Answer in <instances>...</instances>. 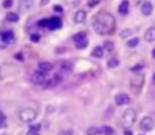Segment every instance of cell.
<instances>
[{"label": "cell", "mask_w": 155, "mask_h": 135, "mask_svg": "<svg viewBox=\"0 0 155 135\" xmlns=\"http://www.w3.org/2000/svg\"><path fill=\"white\" fill-rule=\"evenodd\" d=\"M92 27L99 35H111L115 31V17L107 11H101L93 18Z\"/></svg>", "instance_id": "6da1fadb"}, {"label": "cell", "mask_w": 155, "mask_h": 135, "mask_svg": "<svg viewBox=\"0 0 155 135\" xmlns=\"http://www.w3.org/2000/svg\"><path fill=\"white\" fill-rule=\"evenodd\" d=\"M36 116H38L36 111H35L34 108H31V107H25V108L21 110V111H19V115H18L19 119H21L22 122H24V123H30V122H33V121L36 118Z\"/></svg>", "instance_id": "7a4b0ae2"}, {"label": "cell", "mask_w": 155, "mask_h": 135, "mask_svg": "<svg viewBox=\"0 0 155 135\" xmlns=\"http://www.w3.org/2000/svg\"><path fill=\"white\" fill-rule=\"evenodd\" d=\"M143 84H144V75H142V74H136L130 80V87L133 93H139Z\"/></svg>", "instance_id": "3957f363"}, {"label": "cell", "mask_w": 155, "mask_h": 135, "mask_svg": "<svg viewBox=\"0 0 155 135\" xmlns=\"http://www.w3.org/2000/svg\"><path fill=\"white\" fill-rule=\"evenodd\" d=\"M136 118H137V115H136V111L133 108H126L122 113V123L126 127H130L132 125L134 122H136Z\"/></svg>", "instance_id": "277c9868"}, {"label": "cell", "mask_w": 155, "mask_h": 135, "mask_svg": "<svg viewBox=\"0 0 155 135\" xmlns=\"http://www.w3.org/2000/svg\"><path fill=\"white\" fill-rule=\"evenodd\" d=\"M154 127H155V121L151 117H144L139 123V128L143 131H150L154 129Z\"/></svg>", "instance_id": "5b68a950"}, {"label": "cell", "mask_w": 155, "mask_h": 135, "mask_svg": "<svg viewBox=\"0 0 155 135\" xmlns=\"http://www.w3.org/2000/svg\"><path fill=\"white\" fill-rule=\"evenodd\" d=\"M61 82H62V75H61V74H56V75H53L48 81L45 82L44 87H45V88H54V87L58 86Z\"/></svg>", "instance_id": "8992f818"}, {"label": "cell", "mask_w": 155, "mask_h": 135, "mask_svg": "<svg viewBox=\"0 0 155 135\" xmlns=\"http://www.w3.org/2000/svg\"><path fill=\"white\" fill-rule=\"evenodd\" d=\"M31 82L33 83H35V84H42V83H45V81H46V75H45V72H42V71H35L33 75H31Z\"/></svg>", "instance_id": "52a82bcc"}, {"label": "cell", "mask_w": 155, "mask_h": 135, "mask_svg": "<svg viewBox=\"0 0 155 135\" xmlns=\"http://www.w3.org/2000/svg\"><path fill=\"white\" fill-rule=\"evenodd\" d=\"M33 6H34L33 0H19L18 1V10L22 12H27V11L31 10Z\"/></svg>", "instance_id": "ba28073f"}, {"label": "cell", "mask_w": 155, "mask_h": 135, "mask_svg": "<svg viewBox=\"0 0 155 135\" xmlns=\"http://www.w3.org/2000/svg\"><path fill=\"white\" fill-rule=\"evenodd\" d=\"M61 27H62V20L58 17H51V18H48L47 28L50 30H56V29H59Z\"/></svg>", "instance_id": "9c48e42d"}, {"label": "cell", "mask_w": 155, "mask_h": 135, "mask_svg": "<svg viewBox=\"0 0 155 135\" xmlns=\"http://www.w3.org/2000/svg\"><path fill=\"white\" fill-rule=\"evenodd\" d=\"M130 102V96L125 93H120L115 96V104L117 106H122V105H126Z\"/></svg>", "instance_id": "30bf717a"}, {"label": "cell", "mask_w": 155, "mask_h": 135, "mask_svg": "<svg viewBox=\"0 0 155 135\" xmlns=\"http://www.w3.org/2000/svg\"><path fill=\"white\" fill-rule=\"evenodd\" d=\"M0 37L4 42H11L15 40V34L12 30H5V31H0Z\"/></svg>", "instance_id": "8fae6325"}, {"label": "cell", "mask_w": 155, "mask_h": 135, "mask_svg": "<svg viewBox=\"0 0 155 135\" xmlns=\"http://www.w3.org/2000/svg\"><path fill=\"white\" fill-rule=\"evenodd\" d=\"M140 10H142V13L144 16H149V14H151L154 7H153V5H151L150 1H144L143 5H142V7H140Z\"/></svg>", "instance_id": "7c38bea8"}, {"label": "cell", "mask_w": 155, "mask_h": 135, "mask_svg": "<svg viewBox=\"0 0 155 135\" xmlns=\"http://www.w3.org/2000/svg\"><path fill=\"white\" fill-rule=\"evenodd\" d=\"M85 19H86V11L79 10L75 12V14H74V22L75 23H84Z\"/></svg>", "instance_id": "4fadbf2b"}, {"label": "cell", "mask_w": 155, "mask_h": 135, "mask_svg": "<svg viewBox=\"0 0 155 135\" xmlns=\"http://www.w3.org/2000/svg\"><path fill=\"white\" fill-rule=\"evenodd\" d=\"M144 39L148 42H154L155 41V27L149 28L145 33H144Z\"/></svg>", "instance_id": "5bb4252c"}, {"label": "cell", "mask_w": 155, "mask_h": 135, "mask_svg": "<svg viewBox=\"0 0 155 135\" xmlns=\"http://www.w3.org/2000/svg\"><path fill=\"white\" fill-rule=\"evenodd\" d=\"M38 68L42 72H48V71H51L53 69V65L51 63H48V61H40L39 65H38Z\"/></svg>", "instance_id": "9a60e30c"}, {"label": "cell", "mask_w": 155, "mask_h": 135, "mask_svg": "<svg viewBox=\"0 0 155 135\" xmlns=\"http://www.w3.org/2000/svg\"><path fill=\"white\" fill-rule=\"evenodd\" d=\"M128 6H130L128 0H122L119 5V13L120 14H126L128 12Z\"/></svg>", "instance_id": "2e32d148"}, {"label": "cell", "mask_w": 155, "mask_h": 135, "mask_svg": "<svg viewBox=\"0 0 155 135\" xmlns=\"http://www.w3.org/2000/svg\"><path fill=\"white\" fill-rule=\"evenodd\" d=\"M59 71H61L62 75H69V74L73 71V66H71V64H69V63H63V64L61 65Z\"/></svg>", "instance_id": "e0dca14e"}, {"label": "cell", "mask_w": 155, "mask_h": 135, "mask_svg": "<svg viewBox=\"0 0 155 135\" xmlns=\"http://www.w3.org/2000/svg\"><path fill=\"white\" fill-rule=\"evenodd\" d=\"M103 53H104V51H103V48L99 47V46H96V47L92 49V52H91L92 57H94V58H102V57H103Z\"/></svg>", "instance_id": "ac0fdd59"}, {"label": "cell", "mask_w": 155, "mask_h": 135, "mask_svg": "<svg viewBox=\"0 0 155 135\" xmlns=\"http://www.w3.org/2000/svg\"><path fill=\"white\" fill-rule=\"evenodd\" d=\"M6 19H7L8 22H11V23H16V22H18L19 16H18V13H16V12H7Z\"/></svg>", "instance_id": "d6986e66"}, {"label": "cell", "mask_w": 155, "mask_h": 135, "mask_svg": "<svg viewBox=\"0 0 155 135\" xmlns=\"http://www.w3.org/2000/svg\"><path fill=\"white\" fill-rule=\"evenodd\" d=\"M86 134L87 135H101L102 134V129L98 128V127H90L86 130Z\"/></svg>", "instance_id": "ffe728a7"}, {"label": "cell", "mask_w": 155, "mask_h": 135, "mask_svg": "<svg viewBox=\"0 0 155 135\" xmlns=\"http://www.w3.org/2000/svg\"><path fill=\"white\" fill-rule=\"evenodd\" d=\"M101 129H102V134H104V135H115L114 129L111 127H109V125H104Z\"/></svg>", "instance_id": "44dd1931"}, {"label": "cell", "mask_w": 155, "mask_h": 135, "mask_svg": "<svg viewBox=\"0 0 155 135\" xmlns=\"http://www.w3.org/2000/svg\"><path fill=\"white\" fill-rule=\"evenodd\" d=\"M85 39H86V33H85V31H80V33L73 35V40H74L75 42L81 41V40H85Z\"/></svg>", "instance_id": "7402d4cb"}, {"label": "cell", "mask_w": 155, "mask_h": 135, "mask_svg": "<svg viewBox=\"0 0 155 135\" xmlns=\"http://www.w3.org/2000/svg\"><path fill=\"white\" fill-rule=\"evenodd\" d=\"M87 45H88V41H87V39H85V40L78 41V42L75 43V47H76L78 49H84V48H85Z\"/></svg>", "instance_id": "603a6c76"}, {"label": "cell", "mask_w": 155, "mask_h": 135, "mask_svg": "<svg viewBox=\"0 0 155 135\" xmlns=\"http://www.w3.org/2000/svg\"><path fill=\"white\" fill-rule=\"evenodd\" d=\"M107 65H108V68H116L117 65H119V60H117V58H110L108 61H107Z\"/></svg>", "instance_id": "cb8c5ba5"}, {"label": "cell", "mask_w": 155, "mask_h": 135, "mask_svg": "<svg viewBox=\"0 0 155 135\" xmlns=\"http://www.w3.org/2000/svg\"><path fill=\"white\" fill-rule=\"evenodd\" d=\"M138 42H139V39L138 37H133V39H130L127 41V46L128 47H136L138 45Z\"/></svg>", "instance_id": "d4e9b609"}, {"label": "cell", "mask_w": 155, "mask_h": 135, "mask_svg": "<svg viewBox=\"0 0 155 135\" xmlns=\"http://www.w3.org/2000/svg\"><path fill=\"white\" fill-rule=\"evenodd\" d=\"M103 47H104L108 52H113V49H114V43H113L111 41H105V42L103 43Z\"/></svg>", "instance_id": "484cf974"}, {"label": "cell", "mask_w": 155, "mask_h": 135, "mask_svg": "<svg viewBox=\"0 0 155 135\" xmlns=\"http://www.w3.org/2000/svg\"><path fill=\"white\" fill-rule=\"evenodd\" d=\"M131 34H132V30H131V29H124V30L120 33V37H121V39H126V37H128Z\"/></svg>", "instance_id": "4316f807"}, {"label": "cell", "mask_w": 155, "mask_h": 135, "mask_svg": "<svg viewBox=\"0 0 155 135\" xmlns=\"http://www.w3.org/2000/svg\"><path fill=\"white\" fill-rule=\"evenodd\" d=\"M47 24H48V18H42L38 22V25L41 28H47Z\"/></svg>", "instance_id": "83f0119b"}, {"label": "cell", "mask_w": 155, "mask_h": 135, "mask_svg": "<svg viewBox=\"0 0 155 135\" xmlns=\"http://www.w3.org/2000/svg\"><path fill=\"white\" fill-rule=\"evenodd\" d=\"M13 5V0H4L2 1V7L4 8H11Z\"/></svg>", "instance_id": "f1b7e54d"}, {"label": "cell", "mask_w": 155, "mask_h": 135, "mask_svg": "<svg viewBox=\"0 0 155 135\" xmlns=\"http://www.w3.org/2000/svg\"><path fill=\"white\" fill-rule=\"evenodd\" d=\"M6 127V116L4 113H0V128Z\"/></svg>", "instance_id": "f546056e"}, {"label": "cell", "mask_w": 155, "mask_h": 135, "mask_svg": "<svg viewBox=\"0 0 155 135\" xmlns=\"http://www.w3.org/2000/svg\"><path fill=\"white\" fill-rule=\"evenodd\" d=\"M41 129V125L39 123H35V124H31L29 125V130H33V131H39Z\"/></svg>", "instance_id": "4dcf8cb0"}, {"label": "cell", "mask_w": 155, "mask_h": 135, "mask_svg": "<svg viewBox=\"0 0 155 135\" xmlns=\"http://www.w3.org/2000/svg\"><path fill=\"white\" fill-rule=\"evenodd\" d=\"M30 41L31 42H39L40 41V35L39 34H31L30 35Z\"/></svg>", "instance_id": "1f68e13d"}, {"label": "cell", "mask_w": 155, "mask_h": 135, "mask_svg": "<svg viewBox=\"0 0 155 135\" xmlns=\"http://www.w3.org/2000/svg\"><path fill=\"white\" fill-rule=\"evenodd\" d=\"M142 69H143V65L137 64V65H134L133 68H131V71H139V70H142Z\"/></svg>", "instance_id": "d6a6232c"}, {"label": "cell", "mask_w": 155, "mask_h": 135, "mask_svg": "<svg viewBox=\"0 0 155 135\" xmlns=\"http://www.w3.org/2000/svg\"><path fill=\"white\" fill-rule=\"evenodd\" d=\"M98 2H99V0H88V6L90 7H93V6H96V5H98Z\"/></svg>", "instance_id": "836d02e7"}, {"label": "cell", "mask_w": 155, "mask_h": 135, "mask_svg": "<svg viewBox=\"0 0 155 135\" xmlns=\"http://www.w3.org/2000/svg\"><path fill=\"white\" fill-rule=\"evenodd\" d=\"M53 10H54L56 12H63V7H62L61 5H54V6H53Z\"/></svg>", "instance_id": "e575fe53"}, {"label": "cell", "mask_w": 155, "mask_h": 135, "mask_svg": "<svg viewBox=\"0 0 155 135\" xmlns=\"http://www.w3.org/2000/svg\"><path fill=\"white\" fill-rule=\"evenodd\" d=\"M58 135H73V131L71 130H62Z\"/></svg>", "instance_id": "d590c367"}, {"label": "cell", "mask_w": 155, "mask_h": 135, "mask_svg": "<svg viewBox=\"0 0 155 135\" xmlns=\"http://www.w3.org/2000/svg\"><path fill=\"white\" fill-rule=\"evenodd\" d=\"M15 58L18 59V60H23V55H22V53H17V54H15Z\"/></svg>", "instance_id": "8d00e7d4"}, {"label": "cell", "mask_w": 155, "mask_h": 135, "mask_svg": "<svg viewBox=\"0 0 155 135\" xmlns=\"http://www.w3.org/2000/svg\"><path fill=\"white\" fill-rule=\"evenodd\" d=\"M27 135H39V131H33V130H29L27 133Z\"/></svg>", "instance_id": "74e56055"}, {"label": "cell", "mask_w": 155, "mask_h": 135, "mask_svg": "<svg viewBox=\"0 0 155 135\" xmlns=\"http://www.w3.org/2000/svg\"><path fill=\"white\" fill-rule=\"evenodd\" d=\"M124 135H133V134H132V131H131L130 129H125V131H124Z\"/></svg>", "instance_id": "f35d334b"}, {"label": "cell", "mask_w": 155, "mask_h": 135, "mask_svg": "<svg viewBox=\"0 0 155 135\" xmlns=\"http://www.w3.org/2000/svg\"><path fill=\"white\" fill-rule=\"evenodd\" d=\"M48 1H50V0H41V1H40V5H41V6H45V5L48 4Z\"/></svg>", "instance_id": "ab89813d"}, {"label": "cell", "mask_w": 155, "mask_h": 135, "mask_svg": "<svg viewBox=\"0 0 155 135\" xmlns=\"http://www.w3.org/2000/svg\"><path fill=\"white\" fill-rule=\"evenodd\" d=\"M151 55H153V58H155V48L153 49V52H151Z\"/></svg>", "instance_id": "60d3db41"}, {"label": "cell", "mask_w": 155, "mask_h": 135, "mask_svg": "<svg viewBox=\"0 0 155 135\" xmlns=\"http://www.w3.org/2000/svg\"><path fill=\"white\" fill-rule=\"evenodd\" d=\"M153 82H154V83H155V74H154V75H153Z\"/></svg>", "instance_id": "b9f144b4"}, {"label": "cell", "mask_w": 155, "mask_h": 135, "mask_svg": "<svg viewBox=\"0 0 155 135\" xmlns=\"http://www.w3.org/2000/svg\"><path fill=\"white\" fill-rule=\"evenodd\" d=\"M0 78H1V68H0Z\"/></svg>", "instance_id": "7bdbcfd3"}]
</instances>
